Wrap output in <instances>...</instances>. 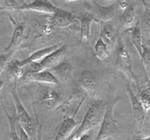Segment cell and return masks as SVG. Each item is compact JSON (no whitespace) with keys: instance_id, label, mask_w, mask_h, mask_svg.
I'll return each instance as SVG.
<instances>
[{"instance_id":"1","label":"cell","mask_w":150,"mask_h":140,"mask_svg":"<svg viewBox=\"0 0 150 140\" xmlns=\"http://www.w3.org/2000/svg\"><path fill=\"white\" fill-rule=\"evenodd\" d=\"M106 108V104L102 101L96 100L89 105L88 108L83 116L82 123H80L79 128L72 135L69 137V140H75L81 135L86 134L89 130L94 127H97L102 121L103 116Z\"/></svg>"},{"instance_id":"2","label":"cell","mask_w":150,"mask_h":140,"mask_svg":"<svg viewBox=\"0 0 150 140\" xmlns=\"http://www.w3.org/2000/svg\"><path fill=\"white\" fill-rule=\"evenodd\" d=\"M119 98H115L106 104L104 116L100 123V130L94 140H104L109 137H118L121 135L122 132L117 126L115 118V106Z\"/></svg>"},{"instance_id":"3","label":"cell","mask_w":150,"mask_h":140,"mask_svg":"<svg viewBox=\"0 0 150 140\" xmlns=\"http://www.w3.org/2000/svg\"><path fill=\"white\" fill-rule=\"evenodd\" d=\"M66 50H67V46L61 45L58 49L54 50L39 62H32L25 65V75L27 76L29 74L37 73L42 71V70L48 69L50 70L52 67H54L58 63H60L63 60L64 56L66 54ZM23 75V76H25Z\"/></svg>"},{"instance_id":"4","label":"cell","mask_w":150,"mask_h":140,"mask_svg":"<svg viewBox=\"0 0 150 140\" xmlns=\"http://www.w3.org/2000/svg\"><path fill=\"white\" fill-rule=\"evenodd\" d=\"M11 96L13 98L14 106H15V112L16 116L20 125L26 131V133L28 134L30 137H35L38 134V128L39 125L34 120V119L29 115V113L27 112V110L25 108V106H23L22 102L20 100V98L18 96V93L15 90V87H13L11 90Z\"/></svg>"},{"instance_id":"5","label":"cell","mask_w":150,"mask_h":140,"mask_svg":"<svg viewBox=\"0 0 150 140\" xmlns=\"http://www.w3.org/2000/svg\"><path fill=\"white\" fill-rule=\"evenodd\" d=\"M116 66L123 72L127 77L129 78L134 82H138V78L133 70V64L130 55L124 45L122 39H118V48H117Z\"/></svg>"},{"instance_id":"6","label":"cell","mask_w":150,"mask_h":140,"mask_svg":"<svg viewBox=\"0 0 150 140\" xmlns=\"http://www.w3.org/2000/svg\"><path fill=\"white\" fill-rule=\"evenodd\" d=\"M14 29L11 36V40L9 42L7 48H5L3 50H1L3 53L7 54L9 58H11V56L14 54V52L20 48L22 45L23 39H25V30L26 24L23 22H16L15 21L11 19Z\"/></svg>"},{"instance_id":"7","label":"cell","mask_w":150,"mask_h":140,"mask_svg":"<svg viewBox=\"0 0 150 140\" xmlns=\"http://www.w3.org/2000/svg\"><path fill=\"white\" fill-rule=\"evenodd\" d=\"M126 88H127V92H128V95H129V101H130L133 118L138 123L139 127L141 129V128H142V126H143L144 120V118H145V114H146V113H145V111L144 109L143 105H142V103H141L139 97L135 94V92H133L132 89H131V87H130V85L129 83H127Z\"/></svg>"},{"instance_id":"8","label":"cell","mask_w":150,"mask_h":140,"mask_svg":"<svg viewBox=\"0 0 150 140\" xmlns=\"http://www.w3.org/2000/svg\"><path fill=\"white\" fill-rule=\"evenodd\" d=\"M120 10L118 2L112 3L108 7H102L96 3H93L91 7L92 13L97 17V19L100 22H109L115 18L118 11Z\"/></svg>"},{"instance_id":"9","label":"cell","mask_w":150,"mask_h":140,"mask_svg":"<svg viewBox=\"0 0 150 140\" xmlns=\"http://www.w3.org/2000/svg\"><path fill=\"white\" fill-rule=\"evenodd\" d=\"M78 85L83 89L84 91L88 92V94L91 97H97L98 93V87H97V80L96 77L91 71L89 70H84L81 73L78 78Z\"/></svg>"},{"instance_id":"10","label":"cell","mask_w":150,"mask_h":140,"mask_svg":"<svg viewBox=\"0 0 150 140\" xmlns=\"http://www.w3.org/2000/svg\"><path fill=\"white\" fill-rule=\"evenodd\" d=\"M81 23L80 27V41L86 42L91 35V24L94 22H100L97 17L93 13H83L80 16L76 17Z\"/></svg>"},{"instance_id":"11","label":"cell","mask_w":150,"mask_h":140,"mask_svg":"<svg viewBox=\"0 0 150 140\" xmlns=\"http://www.w3.org/2000/svg\"><path fill=\"white\" fill-rule=\"evenodd\" d=\"M57 7H55L48 0H34L30 4L23 5L17 8V9H20V10H34L47 14H54L57 10Z\"/></svg>"},{"instance_id":"12","label":"cell","mask_w":150,"mask_h":140,"mask_svg":"<svg viewBox=\"0 0 150 140\" xmlns=\"http://www.w3.org/2000/svg\"><path fill=\"white\" fill-rule=\"evenodd\" d=\"M78 111H75L72 117H67L63 120L62 123L58 126L57 134L54 140H67L70 136V134L74 130V128L79 124L78 121L75 120L74 117Z\"/></svg>"},{"instance_id":"13","label":"cell","mask_w":150,"mask_h":140,"mask_svg":"<svg viewBox=\"0 0 150 140\" xmlns=\"http://www.w3.org/2000/svg\"><path fill=\"white\" fill-rule=\"evenodd\" d=\"M101 24V30H100V38H101L105 42V44L109 48V50H112L116 43V31L115 25L112 24L111 21L109 22H100Z\"/></svg>"},{"instance_id":"14","label":"cell","mask_w":150,"mask_h":140,"mask_svg":"<svg viewBox=\"0 0 150 140\" xmlns=\"http://www.w3.org/2000/svg\"><path fill=\"white\" fill-rule=\"evenodd\" d=\"M50 71L56 77V78L58 79L59 82L66 83L69 80L70 78H71L73 67L69 61L62 60L60 63L54 65V67H52L50 69Z\"/></svg>"},{"instance_id":"15","label":"cell","mask_w":150,"mask_h":140,"mask_svg":"<svg viewBox=\"0 0 150 140\" xmlns=\"http://www.w3.org/2000/svg\"><path fill=\"white\" fill-rule=\"evenodd\" d=\"M75 20H76V17L72 13L59 8L54 14H52L51 19L52 22L57 27H67L73 23Z\"/></svg>"},{"instance_id":"16","label":"cell","mask_w":150,"mask_h":140,"mask_svg":"<svg viewBox=\"0 0 150 140\" xmlns=\"http://www.w3.org/2000/svg\"><path fill=\"white\" fill-rule=\"evenodd\" d=\"M41 103L42 106L48 110H54L62 104V97L56 90L50 89L44 93Z\"/></svg>"},{"instance_id":"17","label":"cell","mask_w":150,"mask_h":140,"mask_svg":"<svg viewBox=\"0 0 150 140\" xmlns=\"http://www.w3.org/2000/svg\"><path fill=\"white\" fill-rule=\"evenodd\" d=\"M26 78L27 79H29V80L36 81V82L53 84V85H58V84H60L59 80L56 78V77L48 69L42 70V71L37 72V73L29 74V75H27Z\"/></svg>"},{"instance_id":"18","label":"cell","mask_w":150,"mask_h":140,"mask_svg":"<svg viewBox=\"0 0 150 140\" xmlns=\"http://www.w3.org/2000/svg\"><path fill=\"white\" fill-rule=\"evenodd\" d=\"M137 22L138 19L136 17L134 7L132 5H129V7L125 10H123V13H122L120 18V23L122 29L129 31L136 24Z\"/></svg>"},{"instance_id":"19","label":"cell","mask_w":150,"mask_h":140,"mask_svg":"<svg viewBox=\"0 0 150 140\" xmlns=\"http://www.w3.org/2000/svg\"><path fill=\"white\" fill-rule=\"evenodd\" d=\"M61 45L60 44H55V45H53V46H50V47H47V48H44V49H41V50H39L35 51L34 53H32L29 57H27L26 59L25 60H21V63L22 64L25 66V64H29V63H32V62H39V61L42 60L44 57H46L47 55L50 54L51 52H53L54 50H55L56 49H58Z\"/></svg>"},{"instance_id":"20","label":"cell","mask_w":150,"mask_h":140,"mask_svg":"<svg viewBox=\"0 0 150 140\" xmlns=\"http://www.w3.org/2000/svg\"><path fill=\"white\" fill-rule=\"evenodd\" d=\"M6 67L8 74L16 79L23 78L25 75V66L22 64L21 60H11Z\"/></svg>"},{"instance_id":"21","label":"cell","mask_w":150,"mask_h":140,"mask_svg":"<svg viewBox=\"0 0 150 140\" xmlns=\"http://www.w3.org/2000/svg\"><path fill=\"white\" fill-rule=\"evenodd\" d=\"M131 32V42L134 46L135 50H137V52L139 55L142 54V30H141V26H140V22H136V24L130 29Z\"/></svg>"},{"instance_id":"22","label":"cell","mask_w":150,"mask_h":140,"mask_svg":"<svg viewBox=\"0 0 150 140\" xmlns=\"http://www.w3.org/2000/svg\"><path fill=\"white\" fill-rule=\"evenodd\" d=\"M94 50H95V55L98 59L100 60H104L107 58L110 54V50L105 44V42L103 41L101 38H98L94 47Z\"/></svg>"},{"instance_id":"23","label":"cell","mask_w":150,"mask_h":140,"mask_svg":"<svg viewBox=\"0 0 150 140\" xmlns=\"http://www.w3.org/2000/svg\"><path fill=\"white\" fill-rule=\"evenodd\" d=\"M6 112V115L8 117V123H9V128H11V131H9V139L11 140H20L19 139V136L17 135V123H18V119L16 113L14 116H9L8 114V112L5 110Z\"/></svg>"},{"instance_id":"24","label":"cell","mask_w":150,"mask_h":140,"mask_svg":"<svg viewBox=\"0 0 150 140\" xmlns=\"http://www.w3.org/2000/svg\"><path fill=\"white\" fill-rule=\"evenodd\" d=\"M139 99L143 105V107L146 113L147 111L150 110V89L145 88L141 92L140 95L138 96Z\"/></svg>"},{"instance_id":"25","label":"cell","mask_w":150,"mask_h":140,"mask_svg":"<svg viewBox=\"0 0 150 140\" xmlns=\"http://www.w3.org/2000/svg\"><path fill=\"white\" fill-rule=\"evenodd\" d=\"M141 30L142 34H150V9H145L142 20H141Z\"/></svg>"},{"instance_id":"26","label":"cell","mask_w":150,"mask_h":140,"mask_svg":"<svg viewBox=\"0 0 150 140\" xmlns=\"http://www.w3.org/2000/svg\"><path fill=\"white\" fill-rule=\"evenodd\" d=\"M142 54L140 55L141 59H142V64L144 66L145 70L148 72L150 67V47L148 46H142Z\"/></svg>"},{"instance_id":"27","label":"cell","mask_w":150,"mask_h":140,"mask_svg":"<svg viewBox=\"0 0 150 140\" xmlns=\"http://www.w3.org/2000/svg\"><path fill=\"white\" fill-rule=\"evenodd\" d=\"M0 8L5 9H17L18 6L15 0H0Z\"/></svg>"},{"instance_id":"28","label":"cell","mask_w":150,"mask_h":140,"mask_svg":"<svg viewBox=\"0 0 150 140\" xmlns=\"http://www.w3.org/2000/svg\"><path fill=\"white\" fill-rule=\"evenodd\" d=\"M9 61H11V58H9L7 54L3 53L2 51H0V74L3 71V69L7 66V64Z\"/></svg>"},{"instance_id":"29","label":"cell","mask_w":150,"mask_h":140,"mask_svg":"<svg viewBox=\"0 0 150 140\" xmlns=\"http://www.w3.org/2000/svg\"><path fill=\"white\" fill-rule=\"evenodd\" d=\"M17 126L19 127V131H20V136H19V139L20 140H30V136L26 133V131L20 125L19 121L17 123Z\"/></svg>"},{"instance_id":"30","label":"cell","mask_w":150,"mask_h":140,"mask_svg":"<svg viewBox=\"0 0 150 140\" xmlns=\"http://www.w3.org/2000/svg\"><path fill=\"white\" fill-rule=\"evenodd\" d=\"M118 5H119V8L121 9V10H125V9L129 7L128 2L125 1V0H122V1H119V2H118Z\"/></svg>"},{"instance_id":"31","label":"cell","mask_w":150,"mask_h":140,"mask_svg":"<svg viewBox=\"0 0 150 140\" xmlns=\"http://www.w3.org/2000/svg\"><path fill=\"white\" fill-rule=\"evenodd\" d=\"M75 140H92V139H91V136H90V135H89V134H84L81 135V136H80V137L76 138Z\"/></svg>"},{"instance_id":"32","label":"cell","mask_w":150,"mask_h":140,"mask_svg":"<svg viewBox=\"0 0 150 140\" xmlns=\"http://www.w3.org/2000/svg\"><path fill=\"white\" fill-rule=\"evenodd\" d=\"M143 2L145 9H150V0H141Z\"/></svg>"},{"instance_id":"33","label":"cell","mask_w":150,"mask_h":140,"mask_svg":"<svg viewBox=\"0 0 150 140\" xmlns=\"http://www.w3.org/2000/svg\"><path fill=\"white\" fill-rule=\"evenodd\" d=\"M37 136H38V140H42L41 126H40V125H39V128H38V134H37Z\"/></svg>"},{"instance_id":"34","label":"cell","mask_w":150,"mask_h":140,"mask_svg":"<svg viewBox=\"0 0 150 140\" xmlns=\"http://www.w3.org/2000/svg\"><path fill=\"white\" fill-rule=\"evenodd\" d=\"M135 140H150V136H147V137H136Z\"/></svg>"},{"instance_id":"35","label":"cell","mask_w":150,"mask_h":140,"mask_svg":"<svg viewBox=\"0 0 150 140\" xmlns=\"http://www.w3.org/2000/svg\"><path fill=\"white\" fill-rule=\"evenodd\" d=\"M104 1H106V2H108V3H110V2H114V3H115V2L122 1V0H104Z\"/></svg>"},{"instance_id":"36","label":"cell","mask_w":150,"mask_h":140,"mask_svg":"<svg viewBox=\"0 0 150 140\" xmlns=\"http://www.w3.org/2000/svg\"><path fill=\"white\" fill-rule=\"evenodd\" d=\"M66 2H73V1H78V0H65Z\"/></svg>"},{"instance_id":"37","label":"cell","mask_w":150,"mask_h":140,"mask_svg":"<svg viewBox=\"0 0 150 140\" xmlns=\"http://www.w3.org/2000/svg\"><path fill=\"white\" fill-rule=\"evenodd\" d=\"M1 86H3V81H1V83H0V88H1Z\"/></svg>"},{"instance_id":"38","label":"cell","mask_w":150,"mask_h":140,"mask_svg":"<svg viewBox=\"0 0 150 140\" xmlns=\"http://www.w3.org/2000/svg\"><path fill=\"white\" fill-rule=\"evenodd\" d=\"M1 10H4V8H0V11Z\"/></svg>"},{"instance_id":"39","label":"cell","mask_w":150,"mask_h":140,"mask_svg":"<svg viewBox=\"0 0 150 140\" xmlns=\"http://www.w3.org/2000/svg\"><path fill=\"white\" fill-rule=\"evenodd\" d=\"M148 73H149V75H150V67H149V70H148Z\"/></svg>"}]
</instances>
